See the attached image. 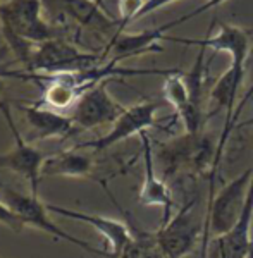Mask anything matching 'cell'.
Segmentation results:
<instances>
[{
    "label": "cell",
    "mask_w": 253,
    "mask_h": 258,
    "mask_svg": "<svg viewBox=\"0 0 253 258\" xmlns=\"http://www.w3.org/2000/svg\"><path fill=\"white\" fill-rule=\"evenodd\" d=\"M0 28L7 47L26 68H30L36 45L53 38L52 24L45 19L40 0L0 2Z\"/></svg>",
    "instance_id": "1"
},
{
    "label": "cell",
    "mask_w": 253,
    "mask_h": 258,
    "mask_svg": "<svg viewBox=\"0 0 253 258\" xmlns=\"http://www.w3.org/2000/svg\"><path fill=\"white\" fill-rule=\"evenodd\" d=\"M0 195H2L4 202L18 214V217L23 220L24 226L36 227V229H40V231L47 232V234L55 236V238H59V239H64L71 244H76V246L86 249V251L93 253V255L107 256V251H102V249L88 244L86 241L74 238V236L68 234L66 231H62V229L50 219V212L47 209V203L41 202L38 197L18 193V191L9 188L7 184L0 186Z\"/></svg>",
    "instance_id": "2"
},
{
    "label": "cell",
    "mask_w": 253,
    "mask_h": 258,
    "mask_svg": "<svg viewBox=\"0 0 253 258\" xmlns=\"http://www.w3.org/2000/svg\"><path fill=\"white\" fill-rule=\"evenodd\" d=\"M95 53L83 52L62 38H50L36 45L35 55L30 64L31 74H60L83 73L97 66Z\"/></svg>",
    "instance_id": "3"
},
{
    "label": "cell",
    "mask_w": 253,
    "mask_h": 258,
    "mask_svg": "<svg viewBox=\"0 0 253 258\" xmlns=\"http://www.w3.org/2000/svg\"><path fill=\"white\" fill-rule=\"evenodd\" d=\"M43 16L50 24H60L73 21L80 26L90 28L98 33L122 31L121 23L110 19L105 9L93 0H40Z\"/></svg>",
    "instance_id": "4"
},
{
    "label": "cell",
    "mask_w": 253,
    "mask_h": 258,
    "mask_svg": "<svg viewBox=\"0 0 253 258\" xmlns=\"http://www.w3.org/2000/svg\"><path fill=\"white\" fill-rule=\"evenodd\" d=\"M253 169H246L239 176H236L233 181L227 182L219 191L215 198L210 200L209 205V224L212 229V234L221 238L233 231V227L238 222V217L241 214L244 202L250 189Z\"/></svg>",
    "instance_id": "5"
},
{
    "label": "cell",
    "mask_w": 253,
    "mask_h": 258,
    "mask_svg": "<svg viewBox=\"0 0 253 258\" xmlns=\"http://www.w3.org/2000/svg\"><path fill=\"white\" fill-rule=\"evenodd\" d=\"M124 110L126 107L112 98L105 88V81H102L86 90L68 115L73 119L78 131H86L103 124H114Z\"/></svg>",
    "instance_id": "6"
},
{
    "label": "cell",
    "mask_w": 253,
    "mask_h": 258,
    "mask_svg": "<svg viewBox=\"0 0 253 258\" xmlns=\"http://www.w3.org/2000/svg\"><path fill=\"white\" fill-rule=\"evenodd\" d=\"M157 110H159V103L157 102H142L133 107H128L119 115V119L112 124L110 131L107 135H103L97 140L80 143L76 148H91L95 152H103V150L114 147V145L131 138V136L142 135L148 127H153L157 124Z\"/></svg>",
    "instance_id": "7"
},
{
    "label": "cell",
    "mask_w": 253,
    "mask_h": 258,
    "mask_svg": "<svg viewBox=\"0 0 253 258\" xmlns=\"http://www.w3.org/2000/svg\"><path fill=\"white\" fill-rule=\"evenodd\" d=\"M200 234V224L195 214V203H186L182 209L162 224L155 234L164 258H182L193 249Z\"/></svg>",
    "instance_id": "8"
},
{
    "label": "cell",
    "mask_w": 253,
    "mask_h": 258,
    "mask_svg": "<svg viewBox=\"0 0 253 258\" xmlns=\"http://www.w3.org/2000/svg\"><path fill=\"white\" fill-rule=\"evenodd\" d=\"M200 16V11H193L189 14L182 16V18H177L171 21V23H165L164 26L153 28V30H147L142 33H117V35L112 38V41L107 47V52L114 53V59L110 62L117 64L119 60L130 59V57H136L142 55V53L147 52H162V47L157 45V41L165 38V31L176 28L179 23H184L188 19H193Z\"/></svg>",
    "instance_id": "9"
},
{
    "label": "cell",
    "mask_w": 253,
    "mask_h": 258,
    "mask_svg": "<svg viewBox=\"0 0 253 258\" xmlns=\"http://www.w3.org/2000/svg\"><path fill=\"white\" fill-rule=\"evenodd\" d=\"M9 127L12 135H14L16 145L9 152L0 153V170H9V172H14L18 176L24 177L30 182L31 195L33 197H38V182L47 157L21 136L16 124Z\"/></svg>",
    "instance_id": "10"
},
{
    "label": "cell",
    "mask_w": 253,
    "mask_h": 258,
    "mask_svg": "<svg viewBox=\"0 0 253 258\" xmlns=\"http://www.w3.org/2000/svg\"><path fill=\"white\" fill-rule=\"evenodd\" d=\"M47 209L50 214L62 215V217H68L73 220H80V222L88 224L105 238L107 244H109V251H107V258H119L122 253V249L130 244L133 239L131 227L126 226L121 220H115L110 217H103V215L97 214H88V212H80L73 209H66V207L52 205L47 203Z\"/></svg>",
    "instance_id": "11"
},
{
    "label": "cell",
    "mask_w": 253,
    "mask_h": 258,
    "mask_svg": "<svg viewBox=\"0 0 253 258\" xmlns=\"http://www.w3.org/2000/svg\"><path fill=\"white\" fill-rule=\"evenodd\" d=\"M19 110L24 114V117H26L28 124L31 127V133L35 135L28 143L50 138H66V136L78 133L76 126H74L73 119L69 115L52 110L48 107H43L40 103H35V105L21 103Z\"/></svg>",
    "instance_id": "12"
},
{
    "label": "cell",
    "mask_w": 253,
    "mask_h": 258,
    "mask_svg": "<svg viewBox=\"0 0 253 258\" xmlns=\"http://www.w3.org/2000/svg\"><path fill=\"white\" fill-rule=\"evenodd\" d=\"M140 136H142V143H143V165H145V177H143L142 189H140V202L145 207H160L164 210V222H167L172 217L171 215V210L174 207L172 195L169 191V186L165 184L162 179L157 177L150 138L147 136V133H142Z\"/></svg>",
    "instance_id": "13"
},
{
    "label": "cell",
    "mask_w": 253,
    "mask_h": 258,
    "mask_svg": "<svg viewBox=\"0 0 253 258\" xmlns=\"http://www.w3.org/2000/svg\"><path fill=\"white\" fill-rule=\"evenodd\" d=\"M176 43L192 45V47H202V48H212L215 52H226L233 57H248L250 55V38L248 33L233 24L222 23L219 26V33L214 36H207L202 40L195 38H172Z\"/></svg>",
    "instance_id": "14"
},
{
    "label": "cell",
    "mask_w": 253,
    "mask_h": 258,
    "mask_svg": "<svg viewBox=\"0 0 253 258\" xmlns=\"http://www.w3.org/2000/svg\"><path fill=\"white\" fill-rule=\"evenodd\" d=\"M253 169V167H251ZM251 219H253V174L248 197L233 231L217 238L221 258H246L251 243Z\"/></svg>",
    "instance_id": "15"
},
{
    "label": "cell",
    "mask_w": 253,
    "mask_h": 258,
    "mask_svg": "<svg viewBox=\"0 0 253 258\" xmlns=\"http://www.w3.org/2000/svg\"><path fill=\"white\" fill-rule=\"evenodd\" d=\"M95 162L90 155L80 150H68L57 155L47 157L41 169V176L60 177H86L93 170Z\"/></svg>",
    "instance_id": "16"
},
{
    "label": "cell",
    "mask_w": 253,
    "mask_h": 258,
    "mask_svg": "<svg viewBox=\"0 0 253 258\" xmlns=\"http://www.w3.org/2000/svg\"><path fill=\"white\" fill-rule=\"evenodd\" d=\"M162 93H164L165 102L174 107L177 115L193 103L192 95H189V88H188V85H186L184 76H181V73H174L171 76L165 78Z\"/></svg>",
    "instance_id": "17"
},
{
    "label": "cell",
    "mask_w": 253,
    "mask_h": 258,
    "mask_svg": "<svg viewBox=\"0 0 253 258\" xmlns=\"http://www.w3.org/2000/svg\"><path fill=\"white\" fill-rule=\"evenodd\" d=\"M119 258H164V255L160 251L155 236L136 232L133 234V239L122 249Z\"/></svg>",
    "instance_id": "18"
},
{
    "label": "cell",
    "mask_w": 253,
    "mask_h": 258,
    "mask_svg": "<svg viewBox=\"0 0 253 258\" xmlns=\"http://www.w3.org/2000/svg\"><path fill=\"white\" fill-rule=\"evenodd\" d=\"M145 0H119V16H121V28L126 26L130 21H135L140 14Z\"/></svg>",
    "instance_id": "19"
},
{
    "label": "cell",
    "mask_w": 253,
    "mask_h": 258,
    "mask_svg": "<svg viewBox=\"0 0 253 258\" xmlns=\"http://www.w3.org/2000/svg\"><path fill=\"white\" fill-rule=\"evenodd\" d=\"M0 224L12 229V231H16V232H21L24 229L23 220L18 217V214H16L2 198H0Z\"/></svg>",
    "instance_id": "20"
},
{
    "label": "cell",
    "mask_w": 253,
    "mask_h": 258,
    "mask_svg": "<svg viewBox=\"0 0 253 258\" xmlns=\"http://www.w3.org/2000/svg\"><path fill=\"white\" fill-rule=\"evenodd\" d=\"M177 2V0H145V6L142 7V11H140V14L136 16V19H142L145 16L152 14V12L159 11L160 7L164 6H169V4H174Z\"/></svg>",
    "instance_id": "21"
},
{
    "label": "cell",
    "mask_w": 253,
    "mask_h": 258,
    "mask_svg": "<svg viewBox=\"0 0 253 258\" xmlns=\"http://www.w3.org/2000/svg\"><path fill=\"white\" fill-rule=\"evenodd\" d=\"M11 110L9 109V103L4 100V80L0 78V114H4V112Z\"/></svg>",
    "instance_id": "22"
},
{
    "label": "cell",
    "mask_w": 253,
    "mask_h": 258,
    "mask_svg": "<svg viewBox=\"0 0 253 258\" xmlns=\"http://www.w3.org/2000/svg\"><path fill=\"white\" fill-rule=\"evenodd\" d=\"M246 258H253V239H251L250 246H248V251H246Z\"/></svg>",
    "instance_id": "23"
},
{
    "label": "cell",
    "mask_w": 253,
    "mask_h": 258,
    "mask_svg": "<svg viewBox=\"0 0 253 258\" xmlns=\"http://www.w3.org/2000/svg\"><path fill=\"white\" fill-rule=\"evenodd\" d=\"M93 2H97L98 6H100V7H103V0H93ZM103 9H105V7H103Z\"/></svg>",
    "instance_id": "24"
},
{
    "label": "cell",
    "mask_w": 253,
    "mask_h": 258,
    "mask_svg": "<svg viewBox=\"0 0 253 258\" xmlns=\"http://www.w3.org/2000/svg\"><path fill=\"white\" fill-rule=\"evenodd\" d=\"M2 184H4V182H2V181H0V186H2Z\"/></svg>",
    "instance_id": "25"
}]
</instances>
